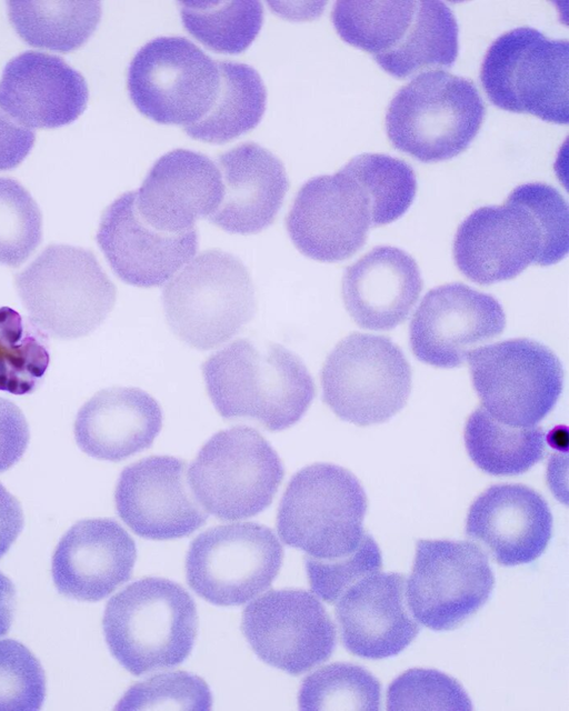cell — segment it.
<instances>
[{"mask_svg":"<svg viewBox=\"0 0 569 711\" xmlns=\"http://www.w3.org/2000/svg\"><path fill=\"white\" fill-rule=\"evenodd\" d=\"M567 253V202L541 182L516 187L501 206L476 209L453 242L458 269L480 284L513 279L530 264H555Z\"/></svg>","mask_w":569,"mask_h":711,"instance_id":"1","label":"cell"},{"mask_svg":"<svg viewBox=\"0 0 569 711\" xmlns=\"http://www.w3.org/2000/svg\"><path fill=\"white\" fill-rule=\"evenodd\" d=\"M207 393L223 419H251L269 431L296 424L315 382L302 360L276 342L237 339L202 364Z\"/></svg>","mask_w":569,"mask_h":711,"instance_id":"2","label":"cell"},{"mask_svg":"<svg viewBox=\"0 0 569 711\" xmlns=\"http://www.w3.org/2000/svg\"><path fill=\"white\" fill-rule=\"evenodd\" d=\"M331 20L343 41L396 78L450 68L458 56V23L442 1H337Z\"/></svg>","mask_w":569,"mask_h":711,"instance_id":"3","label":"cell"},{"mask_svg":"<svg viewBox=\"0 0 569 711\" xmlns=\"http://www.w3.org/2000/svg\"><path fill=\"white\" fill-rule=\"evenodd\" d=\"M102 628L112 655L138 677L177 667L189 657L197 637V608L180 584L142 578L108 601Z\"/></svg>","mask_w":569,"mask_h":711,"instance_id":"4","label":"cell"},{"mask_svg":"<svg viewBox=\"0 0 569 711\" xmlns=\"http://www.w3.org/2000/svg\"><path fill=\"white\" fill-rule=\"evenodd\" d=\"M170 330L198 350L221 346L253 318L258 301L251 274L233 254L206 250L163 289Z\"/></svg>","mask_w":569,"mask_h":711,"instance_id":"5","label":"cell"},{"mask_svg":"<svg viewBox=\"0 0 569 711\" xmlns=\"http://www.w3.org/2000/svg\"><path fill=\"white\" fill-rule=\"evenodd\" d=\"M30 321L59 339L96 330L113 309L117 289L96 256L69 244L48 246L14 276Z\"/></svg>","mask_w":569,"mask_h":711,"instance_id":"6","label":"cell"},{"mask_svg":"<svg viewBox=\"0 0 569 711\" xmlns=\"http://www.w3.org/2000/svg\"><path fill=\"white\" fill-rule=\"evenodd\" d=\"M485 114L472 81L430 70L397 91L387 109L386 132L396 149L421 162H439L469 147Z\"/></svg>","mask_w":569,"mask_h":711,"instance_id":"7","label":"cell"},{"mask_svg":"<svg viewBox=\"0 0 569 711\" xmlns=\"http://www.w3.org/2000/svg\"><path fill=\"white\" fill-rule=\"evenodd\" d=\"M367 495L358 479L332 463H313L290 479L277 513L282 542L315 560L345 558L363 535Z\"/></svg>","mask_w":569,"mask_h":711,"instance_id":"8","label":"cell"},{"mask_svg":"<svg viewBox=\"0 0 569 711\" xmlns=\"http://www.w3.org/2000/svg\"><path fill=\"white\" fill-rule=\"evenodd\" d=\"M480 80L489 100L499 109L568 123L569 42L566 39H549L531 27L507 31L488 48Z\"/></svg>","mask_w":569,"mask_h":711,"instance_id":"9","label":"cell"},{"mask_svg":"<svg viewBox=\"0 0 569 711\" xmlns=\"http://www.w3.org/2000/svg\"><path fill=\"white\" fill-rule=\"evenodd\" d=\"M284 475L280 457L253 428L236 425L214 433L188 471L192 493L207 512L224 521L267 509Z\"/></svg>","mask_w":569,"mask_h":711,"instance_id":"10","label":"cell"},{"mask_svg":"<svg viewBox=\"0 0 569 711\" xmlns=\"http://www.w3.org/2000/svg\"><path fill=\"white\" fill-rule=\"evenodd\" d=\"M325 403L357 425L382 423L398 413L411 391V369L389 338L355 332L339 341L321 370Z\"/></svg>","mask_w":569,"mask_h":711,"instance_id":"11","label":"cell"},{"mask_svg":"<svg viewBox=\"0 0 569 711\" xmlns=\"http://www.w3.org/2000/svg\"><path fill=\"white\" fill-rule=\"evenodd\" d=\"M220 86L218 62L183 37H158L132 58L127 76L131 101L161 124L191 126L212 108Z\"/></svg>","mask_w":569,"mask_h":711,"instance_id":"12","label":"cell"},{"mask_svg":"<svg viewBox=\"0 0 569 711\" xmlns=\"http://www.w3.org/2000/svg\"><path fill=\"white\" fill-rule=\"evenodd\" d=\"M467 359L482 408L508 425L535 427L562 391L561 362L538 341L509 339L477 348Z\"/></svg>","mask_w":569,"mask_h":711,"instance_id":"13","label":"cell"},{"mask_svg":"<svg viewBox=\"0 0 569 711\" xmlns=\"http://www.w3.org/2000/svg\"><path fill=\"white\" fill-rule=\"evenodd\" d=\"M282 560L283 548L270 528L256 522L217 525L190 543L186 578L206 601L241 605L272 584Z\"/></svg>","mask_w":569,"mask_h":711,"instance_id":"14","label":"cell"},{"mask_svg":"<svg viewBox=\"0 0 569 711\" xmlns=\"http://www.w3.org/2000/svg\"><path fill=\"white\" fill-rule=\"evenodd\" d=\"M495 575L487 555L468 541L419 540L406 587L413 618L435 631L452 630L489 599Z\"/></svg>","mask_w":569,"mask_h":711,"instance_id":"15","label":"cell"},{"mask_svg":"<svg viewBox=\"0 0 569 711\" xmlns=\"http://www.w3.org/2000/svg\"><path fill=\"white\" fill-rule=\"evenodd\" d=\"M241 630L263 662L293 675L328 660L336 647V628L325 607L301 589L271 590L250 602Z\"/></svg>","mask_w":569,"mask_h":711,"instance_id":"16","label":"cell"},{"mask_svg":"<svg viewBox=\"0 0 569 711\" xmlns=\"http://www.w3.org/2000/svg\"><path fill=\"white\" fill-rule=\"evenodd\" d=\"M288 234L306 257L321 262L350 258L367 241L370 200L357 180L341 168L309 179L296 194L286 218Z\"/></svg>","mask_w":569,"mask_h":711,"instance_id":"17","label":"cell"},{"mask_svg":"<svg viewBox=\"0 0 569 711\" xmlns=\"http://www.w3.org/2000/svg\"><path fill=\"white\" fill-rule=\"evenodd\" d=\"M505 326L503 309L492 296L447 283L421 300L410 323V344L423 363L456 368L479 344L501 334Z\"/></svg>","mask_w":569,"mask_h":711,"instance_id":"18","label":"cell"},{"mask_svg":"<svg viewBox=\"0 0 569 711\" xmlns=\"http://www.w3.org/2000/svg\"><path fill=\"white\" fill-rule=\"evenodd\" d=\"M114 503L121 520L150 540L188 537L208 518L191 493L187 462L171 455H151L126 467Z\"/></svg>","mask_w":569,"mask_h":711,"instance_id":"19","label":"cell"},{"mask_svg":"<svg viewBox=\"0 0 569 711\" xmlns=\"http://www.w3.org/2000/svg\"><path fill=\"white\" fill-rule=\"evenodd\" d=\"M97 242L123 282L152 288L164 284L198 249L197 229L170 233L149 224L139 213L136 191L113 200L102 213Z\"/></svg>","mask_w":569,"mask_h":711,"instance_id":"20","label":"cell"},{"mask_svg":"<svg viewBox=\"0 0 569 711\" xmlns=\"http://www.w3.org/2000/svg\"><path fill=\"white\" fill-rule=\"evenodd\" d=\"M137 548L112 519H87L60 539L51 563L57 590L78 601H99L131 577Z\"/></svg>","mask_w":569,"mask_h":711,"instance_id":"21","label":"cell"},{"mask_svg":"<svg viewBox=\"0 0 569 711\" xmlns=\"http://www.w3.org/2000/svg\"><path fill=\"white\" fill-rule=\"evenodd\" d=\"M223 198V181L217 164L207 156L176 149L150 168L136 204L141 217L158 230L183 233L200 218H209Z\"/></svg>","mask_w":569,"mask_h":711,"instance_id":"22","label":"cell"},{"mask_svg":"<svg viewBox=\"0 0 569 711\" xmlns=\"http://www.w3.org/2000/svg\"><path fill=\"white\" fill-rule=\"evenodd\" d=\"M405 575L373 572L337 599L336 615L346 649L366 659H385L406 649L419 625L406 603Z\"/></svg>","mask_w":569,"mask_h":711,"instance_id":"23","label":"cell"},{"mask_svg":"<svg viewBox=\"0 0 569 711\" xmlns=\"http://www.w3.org/2000/svg\"><path fill=\"white\" fill-rule=\"evenodd\" d=\"M88 99L82 74L57 56L29 50L12 58L2 71L0 107L31 130L73 122Z\"/></svg>","mask_w":569,"mask_h":711,"instance_id":"24","label":"cell"},{"mask_svg":"<svg viewBox=\"0 0 569 711\" xmlns=\"http://www.w3.org/2000/svg\"><path fill=\"white\" fill-rule=\"evenodd\" d=\"M552 515L546 500L522 484H496L470 505L466 532L507 567L530 563L551 538Z\"/></svg>","mask_w":569,"mask_h":711,"instance_id":"25","label":"cell"},{"mask_svg":"<svg viewBox=\"0 0 569 711\" xmlns=\"http://www.w3.org/2000/svg\"><path fill=\"white\" fill-rule=\"evenodd\" d=\"M423 281L415 259L403 250L380 246L342 277L345 307L361 328L390 330L402 323L417 302Z\"/></svg>","mask_w":569,"mask_h":711,"instance_id":"26","label":"cell"},{"mask_svg":"<svg viewBox=\"0 0 569 711\" xmlns=\"http://www.w3.org/2000/svg\"><path fill=\"white\" fill-rule=\"evenodd\" d=\"M223 198L208 219L229 233L253 234L268 228L284 200L289 182L282 161L254 142L219 157Z\"/></svg>","mask_w":569,"mask_h":711,"instance_id":"27","label":"cell"},{"mask_svg":"<svg viewBox=\"0 0 569 711\" xmlns=\"http://www.w3.org/2000/svg\"><path fill=\"white\" fill-rule=\"evenodd\" d=\"M162 428V410L134 387L98 391L78 411L74 438L88 455L121 461L152 445Z\"/></svg>","mask_w":569,"mask_h":711,"instance_id":"28","label":"cell"},{"mask_svg":"<svg viewBox=\"0 0 569 711\" xmlns=\"http://www.w3.org/2000/svg\"><path fill=\"white\" fill-rule=\"evenodd\" d=\"M220 86L210 111L197 123L184 128L193 139L224 143L252 130L267 106V90L258 71L234 61H217Z\"/></svg>","mask_w":569,"mask_h":711,"instance_id":"29","label":"cell"},{"mask_svg":"<svg viewBox=\"0 0 569 711\" xmlns=\"http://www.w3.org/2000/svg\"><path fill=\"white\" fill-rule=\"evenodd\" d=\"M9 20L28 44L59 52L77 50L97 29L99 1H8Z\"/></svg>","mask_w":569,"mask_h":711,"instance_id":"30","label":"cell"},{"mask_svg":"<svg viewBox=\"0 0 569 711\" xmlns=\"http://www.w3.org/2000/svg\"><path fill=\"white\" fill-rule=\"evenodd\" d=\"M465 444L472 462L493 475H516L528 471L543 455L546 437L541 428H517L476 409L465 427Z\"/></svg>","mask_w":569,"mask_h":711,"instance_id":"31","label":"cell"},{"mask_svg":"<svg viewBox=\"0 0 569 711\" xmlns=\"http://www.w3.org/2000/svg\"><path fill=\"white\" fill-rule=\"evenodd\" d=\"M187 31L207 48L227 54L244 51L263 22L259 1H180Z\"/></svg>","mask_w":569,"mask_h":711,"instance_id":"32","label":"cell"},{"mask_svg":"<svg viewBox=\"0 0 569 711\" xmlns=\"http://www.w3.org/2000/svg\"><path fill=\"white\" fill-rule=\"evenodd\" d=\"M367 193L371 227L399 219L411 206L417 189L412 168L402 160L381 153H362L342 167Z\"/></svg>","mask_w":569,"mask_h":711,"instance_id":"33","label":"cell"},{"mask_svg":"<svg viewBox=\"0 0 569 711\" xmlns=\"http://www.w3.org/2000/svg\"><path fill=\"white\" fill-rule=\"evenodd\" d=\"M49 351L40 329L9 307L0 308V390L27 394L49 365Z\"/></svg>","mask_w":569,"mask_h":711,"instance_id":"34","label":"cell"},{"mask_svg":"<svg viewBox=\"0 0 569 711\" xmlns=\"http://www.w3.org/2000/svg\"><path fill=\"white\" fill-rule=\"evenodd\" d=\"M298 702L303 710L378 711L380 683L360 665L331 663L303 679Z\"/></svg>","mask_w":569,"mask_h":711,"instance_id":"35","label":"cell"},{"mask_svg":"<svg viewBox=\"0 0 569 711\" xmlns=\"http://www.w3.org/2000/svg\"><path fill=\"white\" fill-rule=\"evenodd\" d=\"M42 239L41 211L17 180L0 177V264L18 267Z\"/></svg>","mask_w":569,"mask_h":711,"instance_id":"36","label":"cell"},{"mask_svg":"<svg viewBox=\"0 0 569 711\" xmlns=\"http://www.w3.org/2000/svg\"><path fill=\"white\" fill-rule=\"evenodd\" d=\"M211 707V692L201 678L187 671H174L134 683L116 709L210 710Z\"/></svg>","mask_w":569,"mask_h":711,"instance_id":"37","label":"cell"},{"mask_svg":"<svg viewBox=\"0 0 569 711\" xmlns=\"http://www.w3.org/2000/svg\"><path fill=\"white\" fill-rule=\"evenodd\" d=\"M388 710H472L467 692L453 678L433 669H410L387 691Z\"/></svg>","mask_w":569,"mask_h":711,"instance_id":"38","label":"cell"},{"mask_svg":"<svg viewBox=\"0 0 569 711\" xmlns=\"http://www.w3.org/2000/svg\"><path fill=\"white\" fill-rule=\"evenodd\" d=\"M46 675L39 660L22 643L0 640V710H39Z\"/></svg>","mask_w":569,"mask_h":711,"instance_id":"39","label":"cell"},{"mask_svg":"<svg viewBox=\"0 0 569 711\" xmlns=\"http://www.w3.org/2000/svg\"><path fill=\"white\" fill-rule=\"evenodd\" d=\"M305 563L312 591L323 601L332 603L357 580L378 572L382 559L378 544L366 532L351 554L330 561L307 557Z\"/></svg>","mask_w":569,"mask_h":711,"instance_id":"40","label":"cell"},{"mask_svg":"<svg viewBox=\"0 0 569 711\" xmlns=\"http://www.w3.org/2000/svg\"><path fill=\"white\" fill-rule=\"evenodd\" d=\"M29 442V427L21 410L0 398V472L20 460Z\"/></svg>","mask_w":569,"mask_h":711,"instance_id":"41","label":"cell"},{"mask_svg":"<svg viewBox=\"0 0 569 711\" xmlns=\"http://www.w3.org/2000/svg\"><path fill=\"white\" fill-rule=\"evenodd\" d=\"M33 130L20 124L0 107V171L19 166L34 144Z\"/></svg>","mask_w":569,"mask_h":711,"instance_id":"42","label":"cell"},{"mask_svg":"<svg viewBox=\"0 0 569 711\" xmlns=\"http://www.w3.org/2000/svg\"><path fill=\"white\" fill-rule=\"evenodd\" d=\"M23 528L20 502L0 484V558L10 549Z\"/></svg>","mask_w":569,"mask_h":711,"instance_id":"43","label":"cell"},{"mask_svg":"<svg viewBox=\"0 0 569 711\" xmlns=\"http://www.w3.org/2000/svg\"><path fill=\"white\" fill-rule=\"evenodd\" d=\"M16 604V590L11 580L0 572V637L11 628Z\"/></svg>","mask_w":569,"mask_h":711,"instance_id":"44","label":"cell"}]
</instances>
